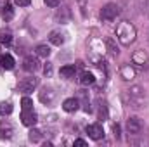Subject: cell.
<instances>
[{"label": "cell", "mask_w": 149, "mask_h": 147, "mask_svg": "<svg viewBox=\"0 0 149 147\" xmlns=\"http://www.w3.org/2000/svg\"><path fill=\"white\" fill-rule=\"evenodd\" d=\"M135 37H137V31H135V26L130 23V21H121L116 28V38L121 45L128 47L130 43L135 42Z\"/></svg>", "instance_id": "cell-1"}, {"label": "cell", "mask_w": 149, "mask_h": 147, "mask_svg": "<svg viewBox=\"0 0 149 147\" xmlns=\"http://www.w3.org/2000/svg\"><path fill=\"white\" fill-rule=\"evenodd\" d=\"M127 97H128V104L134 109H142L148 106V95L146 90L141 85H134L127 90Z\"/></svg>", "instance_id": "cell-2"}, {"label": "cell", "mask_w": 149, "mask_h": 147, "mask_svg": "<svg viewBox=\"0 0 149 147\" xmlns=\"http://www.w3.org/2000/svg\"><path fill=\"white\" fill-rule=\"evenodd\" d=\"M142 119L137 118V116H130L127 119V130H128V137H139L142 133Z\"/></svg>", "instance_id": "cell-3"}, {"label": "cell", "mask_w": 149, "mask_h": 147, "mask_svg": "<svg viewBox=\"0 0 149 147\" xmlns=\"http://www.w3.org/2000/svg\"><path fill=\"white\" fill-rule=\"evenodd\" d=\"M38 80L37 76H26V78H23L21 81H19V85H17V88H19V92H23V94H31L35 88L38 87Z\"/></svg>", "instance_id": "cell-4"}, {"label": "cell", "mask_w": 149, "mask_h": 147, "mask_svg": "<svg viewBox=\"0 0 149 147\" xmlns=\"http://www.w3.org/2000/svg\"><path fill=\"white\" fill-rule=\"evenodd\" d=\"M120 14V7L116 5V3H113V2H109V3H106L102 9H101V19L102 21H114L116 19V16Z\"/></svg>", "instance_id": "cell-5"}, {"label": "cell", "mask_w": 149, "mask_h": 147, "mask_svg": "<svg viewBox=\"0 0 149 147\" xmlns=\"http://www.w3.org/2000/svg\"><path fill=\"white\" fill-rule=\"evenodd\" d=\"M38 99H40V102L42 104H52L54 101H56V92H54V88L52 87H43L42 90H40V94H38Z\"/></svg>", "instance_id": "cell-6"}, {"label": "cell", "mask_w": 149, "mask_h": 147, "mask_svg": "<svg viewBox=\"0 0 149 147\" xmlns=\"http://www.w3.org/2000/svg\"><path fill=\"white\" fill-rule=\"evenodd\" d=\"M23 68H24V71H28V73L38 71V69H40V61H38V57H35V55H26L24 61H23Z\"/></svg>", "instance_id": "cell-7"}, {"label": "cell", "mask_w": 149, "mask_h": 147, "mask_svg": "<svg viewBox=\"0 0 149 147\" xmlns=\"http://www.w3.org/2000/svg\"><path fill=\"white\" fill-rule=\"evenodd\" d=\"M87 133L92 140H101L104 137V130H102V125L101 123H94V125H88L87 126Z\"/></svg>", "instance_id": "cell-8"}, {"label": "cell", "mask_w": 149, "mask_h": 147, "mask_svg": "<svg viewBox=\"0 0 149 147\" xmlns=\"http://www.w3.org/2000/svg\"><path fill=\"white\" fill-rule=\"evenodd\" d=\"M12 137H14V126L9 121L2 119L0 121V139L2 140H10Z\"/></svg>", "instance_id": "cell-9"}, {"label": "cell", "mask_w": 149, "mask_h": 147, "mask_svg": "<svg viewBox=\"0 0 149 147\" xmlns=\"http://www.w3.org/2000/svg\"><path fill=\"white\" fill-rule=\"evenodd\" d=\"M21 121H23V125H24V126H35V125H37V121H38L37 112H35L33 109L23 111V112H21Z\"/></svg>", "instance_id": "cell-10"}, {"label": "cell", "mask_w": 149, "mask_h": 147, "mask_svg": "<svg viewBox=\"0 0 149 147\" xmlns=\"http://www.w3.org/2000/svg\"><path fill=\"white\" fill-rule=\"evenodd\" d=\"M132 62H134L135 66H139V68L148 66V64H149L148 54H146L144 50H135V52H134V55H132Z\"/></svg>", "instance_id": "cell-11"}, {"label": "cell", "mask_w": 149, "mask_h": 147, "mask_svg": "<svg viewBox=\"0 0 149 147\" xmlns=\"http://www.w3.org/2000/svg\"><path fill=\"white\" fill-rule=\"evenodd\" d=\"M49 40H50V43L52 45H57V47H61L63 43H64V33L63 31H59V30H54V31H50V35H49Z\"/></svg>", "instance_id": "cell-12"}, {"label": "cell", "mask_w": 149, "mask_h": 147, "mask_svg": "<svg viewBox=\"0 0 149 147\" xmlns=\"http://www.w3.org/2000/svg\"><path fill=\"white\" fill-rule=\"evenodd\" d=\"M70 19H71V12H70L68 7H61V9L56 12V21H57V23H63V24H64V23H68Z\"/></svg>", "instance_id": "cell-13"}, {"label": "cell", "mask_w": 149, "mask_h": 147, "mask_svg": "<svg viewBox=\"0 0 149 147\" xmlns=\"http://www.w3.org/2000/svg\"><path fill=\"white\" fill-rule=\"evenodd\" d=\"M78 107H80V101L74 99V97L66 99V101L63 102V109L66 111V112H74V111H78Z\"/></svg>", "instance_id": "cell-14"}, {"label": "cell", "mask_w": 149, "mask_h": 147, "mask_svg": "<svg viewBox=\"0 0 149 147\" xmlns=\"http://www.w3.org/2000/svg\"><path fill=\"white\" fill-rule=\"evenodd\" d=\"M120 74H121V78H123V80L130 81V80H134V78H135V69H134L130 64H125V66H121Z\"/></svg>", "instance_id": "cell-15"}, {"label": "cell", "mask_w": 149, "mask_h": 147, "mask_svg": "<svg viewBox=\"0 0 149 147\" xmlns=\"http://www.w3.org/2000/svg\"><path fill=\"white\" fill-rule=\"evenodd\" d=\"M0 66H2V69H7V71L14 69V59H12V55H9V54L0 55Z\"/></svg>", "instance_id": "cell-16"}, {"label": "cell", "mask_w": 149, "mask_h": 147, "mask_svg": "<svg viewBox=\"0 0 149 147\" xmlns=\"http://www.w3.org/2000/svg\"><path fill=\"white\" fill-rule=\"evenodd\" d=\"M95 83V76L92 73H88V71H83V73L80 74V85H83V87H90V85H94Z\"/></svg>", "instance_id": "cell-17"}, {"label": "cell", "mask_w": 149, "mask_h": 147, "mask_svg": "<svg viewBox=\"0 0 149 147\" xmlns=\"http://www.w3.org/2000/svg\"><path fill=\"white\" fill-rule=\"evenodd\" d=\"M74 73H76V68H74V66H71V64L63 66V68H61V71H59V74H61L63 78H66V80L74 78Z\"/></svg>", "instance_id": "cell-18"}, {"label": "cell", "mask_w": 149, "mask_h": 147, "mask_svg": "<svg viewBox=\"0 0 149 147\" xmlns=\"http://www.w3.org/2000/svg\"><path fill=\"white\" fill-rule=\"evenodd\" d=\"M2 17L5 21H10L14 17V9H12V3L10 2H5V5L2 7Z\"/></svg>", "instance_id": "cell-19"}, {"label": "cell", "mask_w": 149, "mask_h": 147, "mask_svg": "<svg viewBox=\"0 0 149 147\" xmlns=\"http://www.w3.org/2000/svg\"><path fill=\"white\" fill-rule=\"evenodd\" d=\"M35 54H37L38 57H49L50 55V47L45 45V43H40V45L35 47Z\"/></svg>", "instance_id": "cell-20"}, {"label": "cell", "mask_w": 149, "mask_h": 147, "mask_svg": "<svg viewBox=\"0 0 149 147\" xmlns=\"http://www.w3.org/2000/svg\"><path fill=\"white\" fill-rule=\"evenodd\" d=\"M106 49L109 50V54H111V55H114V57L120 54V49H118V45L113 42L111 38H108V40H106Z\"/></svg>", "instance_id": "cell-21"}, {"label": "cell", "mask_w": 149, "mask_h": 147, "mask_svg": "<svg viewBox=\"0 0 149 147\" xmlns=\"http://www.w3.org/2000/svg\"><path fill=\"white\" fill-rule=\"evenodd\" d=\"M12 42V33L9 30H0V43H10Z\"/></svg>", "instance_id": "cell-22"}, {"label": "cell", "mask_w": 149, "mask_h": 147, "mask_svg": "<svg viewBox=\"0 0 149 147\" xmlns=\"http://www.w3.org/2000/svg\"><path fill=\"white\" fill-rule=\"evenodd\" d=\"M12 112V104L10 102H0V116H7Z\"/></svg>", "instance_id": "cell-23"}, {"label": "cell", "mask_w": 149, "mask_h": 147, "mask_svg": "<svg viewBox=\"0 0 149 147\" xmlns=\"http://www.w3.org/2000/svg\"><path fill=\"white\" fill-rule=\"evenodd\" d=\"M148 5H149V0H135V9L142 14L148 10Z\"/></svg>", "instance_id": "cell-24"}, {"label": "cell", "mask_w": 149, "mask_h": 147, "mask_svg": "<svg viewBox=\"0 0 149 147\" xmlns=\"http://www.w3.org/2000/svg\"><path fill=\"white\" fill-rule=\"evenodd\" d=\"M21 107H23V111L33 109V101H31L30 97H23V101H21Z\"/></svg>", "instance_id": "cell-25"}, {"label": "cell", "mask_w": 149, "mask_h": 147, "mask_svg": "<svg viewBox=\"0 0 149 147\" xmlns=\"http://www.w3.org/2000/svg\"><path fill=\"white\" fill-rule=\"evenodd\" d=\"M28 137H30V140H31V142H40L42 132H40V130H35V128H33V130H30V135H28Z\"/></svg>", "instance_id": "cell-26"}, {"label": "cell", "mask_w": 149, "mask_h": 147, "mask_svg": "<svg viewBox=\"0 0 149 147\" xmlns=\"http://www.w3.org/2000/svg\"><path fill=\"white\" fill-rule=\"evenodd\" d=\"M99 119H108V109H106V106L104 104H101L99 106Z\"/></svg>", "instance_id": "cell-27"}, {"label": "cell", "mask_w": 149, "mask_h": 147, "mask_svg": "<svg viewBox=\"0 0 149 147\" xmlns=\"http://www.w3.org/2000/svg\"><path fill=\"white\" fill-rule=\"evenodd\" d=\"M113 133H114V137H116V140L121 137V128H120V125H113Z\"/></svg>", "instance_id": "cell-28"}, {"label": "cell", "mask_w": 149, "mask_h": 147, "mask_svg": "<svg viewBox=\"0 0 149 147\" xmlns=\"http://www.w3.org/2000/svg\"><path fill=\"white\" fill-rule=\"evenodd\" d=\"M45 2V5H49V7H57L59 3H61V0H43Z\"/></svg>", "instance_id": "cell-29"}, {"label": "cell", "mask_w": 149, "mask_h": 147, "mask_svg": "<svg viewBox=\"0 0 149 147\" xmlns=\"http://www.w3.org/2000/svg\"><path fill=\"white\" fill-rule=\"evenodd\" d=\"M16 3H17L19 7H28V5L31 3V0H16Z\"/></svg>", "instance_id": "cell-30"}, {"label": "cell", "mask_w": 149, "mask_h": 147, "mask_svg": "<svg viewBox=\"0 0 149 147\" xmlns=\"http://www.w3.org/2000/svg\"><path fill=\"white\" fill-rule=\"evenodd\" d=\"M43 71H45V74H47V76H50V73H52V66H50V62H47V64H45Z\"/></svg>", "instance_id": "cell-31"}, {"label": "cell", "mask_w": 149, "mask_h": 147, "mask_svg": "<svg viewBox=\"0 0 149 147\" xmlns=\"http://www.w3.org/2000/svg\"><path fill=\"white\" fill-rule=\"evenodd\" d=\"M74 146H78V147H85V146H87V142H85L83 139H76V140H74Z\"/></svg>", "instance_id": "cell-32"}, {"label": "cell", "mask_w": 149, "mask_h": 147, "mask_svg": "<svg viewBox=\"0 0 149 147\" xmlns=\"http://www.w3.org/2000/svg\"><path fill=\"white\" fill-rule=\"evenodd\" d=\"M0 68H2V66H0Z\"/></svg>", "instance_id": "cell-33"}]
</instances>
